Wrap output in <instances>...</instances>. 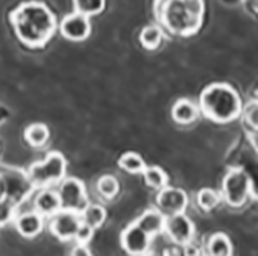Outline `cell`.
Segmentation results:
<instances>
[{
  "label": "cell",
  "instance_id": "cell-1",
  "mask_svg": "<svg viewBox=\"0 0 258 256\" xmlns=\"http://www.w3.org/2000/svg\"><path fill=\"white\" fill-rule=\"evenodd\" d=\"M15 36L29 48L44 47L58 29L56 17L41 2H25L10 14Z\"/></svg>",
  "mask_w": 258,
  "mask_h": 256
},
{
  "label": "cell",
  "instance_id": "cell-2",
  "mask_svg": "<svg viewBox=\"0 0 258 256\" xmlns=\"http://www.w3.org/2000/svg\"><path fill=\"white\" fill-rule=\"evenodd\" d=\"M154 14L158 25L170 35H197L205 18V0H155Z\"/></svg>",
  "mask_w": 258,
  "mask_h": 256
},
{
  "label": "cell",
  "instance_id": "cell-3",
  "mask_svg": "<svg viewBox=\"0 0 258 256\" xmlns=\"http://www.w3.org/2000/svg\"><path fill=\"white\" fill-rule=\"evenodd\" d=\"M199 111L205 118L216 123H229L240 118L243 109L239 92L227 82L208 85L199 96Z\"/></svg>",
  "mask_w": 258,
  "mask_h": 256
},
{
  "label": "cell",
  "instance_id": "cell-4",
  "mask_svg": "<svg viewBox=\"0 0 258 256\" xmlns=\"http://www.w3.org/2000/svg\"><path fill=\"white\" fill-rule=\"evenodd\" d=\"M66 158L58 151H52L43 160L32 163L26 172V177L36 189L51 188L66 177Z\"/></svg>",
  "mask_w": 258,
  "mask_h": 256
},
{
  "label": "cell",
  "instance_id": "cell-5",
  "mask_svg": "<svg viewBox=\"0 0 258 256\" xmlns=\"http://www.w3.org/2000/svg\"><path fill=\"white\" fill-rule=\"evenodd\" d=\"M221 199L232 208L243 207L250 196L255 197L251 178L240 167L229 168L221 184Z\"/></svg>",
  "mask_w": 258,
  "mask_h": 256
},
{
  "label": "cell",
  "instance_id": "cell-6",
  "mask_svg": "<svg viewBox=\"0 0 258 256\" xmlns=\"http://www.w3.org/2000/svg\"><path fill=\"white\" fill-rule=\"evenodd\" d=\"M56 192L59 196L62 210H69V211L80 214L90 203L88 195H87V188L79 178L64 177L59 183Z\"/></svg>",
  "mask_w": 258,
  "mask_h": 256
},
{
  "label": "cell",
  "instance_id": "cell-7",
  "mask_svg": "<svg viewBox=\"0 0 258 256\" xmlns=\"http://www.w3.org/2000/svg\"><path fill=\"white\" fill-rule=\"evenodd\" d=\"M164 233L169 237V240L176 245L184 246L188 242L194 241L195 237V225L185 212L173 214L165 217Z\"/></svg>",
  "mask_w": 258,
  "mask_h": 256
},
{
  "label": "cell",
  "instance_id": "cell-8",
  "mask_svg": "<svg viewBox=\"0 0 258 256\" xmlns=\"http://www.w3.org/2000/svg\"><path fill=\"white\" fill-rule=\"evenodd\" d=\"M80 223V214L69 210H59L50 218V232L59 241H72L75 240Z\"/></svg>",
  "mask_w": 258,
  "mask_h": 256
},
{
  "label": "cell",
  "instance_id": "cell-9",
  "mask_svg": "<svg viewBox=\"0 0 258 256\" xmlns=\"http://www.w3.org/2000/svg\"><path fill=\"white\" fill-rule=\"evenodd\" d=\"M157 210L164 214L165 217L185 212L188 206V196L183 189L174 187H164L159 189L157 199Z\"/></svg>",
  "mask_w": 258,
  "mask_h": 256
},
{
  "label": "cell",
  "instance_id": "cell-10",
  "mask_svg": "<svg viewBox=\"0 0 258 256\" xmlns=\"http://www.w3.org/2000/svg\"><path fill=\"white\" fill-rule=\"evenodd\" d=\"M151 241H153V237L144 232L136 222L125 227L121 233V246L129 255L139 256L149 253Z\"/></svg>",
  "mask_w": 258,
  "mask_h": 256
},
{
  "label": "cell",
  "instance_id": "cell-11",
  "mask_svg": "<svg viewBox=\"0 0 258 256\" xmlns=\"http://www.w3.org/2000/svg\"><path fill=\"white\" fill-rule=\"evenodd\" d=\"M59 32L69 41H75V43L84 41L91 35L90 18L76 11L68 14L59 24Z\"/></svg>",
  "mask_w": 258,
  "mask_h": 256
},
{
  "label": "cell",
  "instance_id": "cell-12",
  "mask_svg": "<svg viewBox=\"0 0 258 256\" xmlns=\"http://www.w3.org/2000/svg\"><path fill=\"white\" fill-rule=\"evenodd\" d=\"M14 221L17 232L25 238H35L43 232L44 227V218L35 210L17 214Z\"/></svg>",
  "mask_w": 258,
  "mask_h": 256
},
{
  "label": "cell",
  "instance_id": "cell-13",
  "mask_svg": "<svg viewBox=\"0 0 258 256\" xmlns=\"http://www.w3.org/2000/svg\"><path fill=\"white\" fill-rule=\"evenodd\" d=\"M33 210L39 212L43 218H51L54 214L62 210L58 192L51 188H43L35 196Z\"/></svg>",
  "mask_w": 258,
  "mask_h": 256
},
{
  "label": "cell",
  "instance_id": "cell-14",
  "mask_svg": "<svg viewBox=\"0 0 258 256\" xmlns=\"http://www.w3.org/2000/svg\"><path fill=\"white\" fill-rule=\"evenodd\" d=\"M201 111H199L198 104H195L189 99H180L172 107V118L176 123L187 126L191 125L199 118Z\"/></svg>",
  "mask_w": 258,
  "mask_h": 256
},
{
  "label": "cell",
  "instance_id": "cell-15",
  "mask_svg": "<svg viewBox=\"0 0 258 256\" xmlns=\"http://www.w3.org/2000/svg\"><path fill=\"white\" fill-rule=\"evenodd\" d=\"M135 222L153 238L164 233L165 215L157 208H150L144 211Z\"/></svg>",
  "mask_w": 258,
  "mask_h": 256
},
{
  "label": "cell",
  "instance_id": "cell-16",
  "mask_svg": "<svg viewBox=\"0 0 258 256\" xmlns=\"http://www.w3.org/2000/svg\"><path fill=\"white\" fill-rule=\"evenodd\" d=\"M206 249L209 255L212 256H231L233 253L232 242L224 233L212 234L206 244Z\"/></svg>",
  "mask_w": 258,
  "mask_h": 256
},
{
  "label": "cell",
  "instance_id": "cell-17",
  "mask_svg": "<svg viewBox=\"0 0 258 256\" xmlns=\"http://www.w3.org/2000/svg\"><path fill=\"white\" fill-rule=\"evenodd\" d=\"M25 140L30 147L43 148L50 140V129L44 123H32L25 129Z\"/></svg>",
  "mask_w": 258,
  "mask_h": 256
},
{
  "label": "cell",
  "instance_id": "cell-18",
  "mask_svg": "<svg viewBox=\"0 0 258 256\" xmlns=\"http://www.w3.org/2000/svg\"><path fill=\"white\" fill-rule=\"evenodd\" d=\"M80 218H81V222L90 225L91 227H94L96 230L100 226H103L106 218H107V212H106V208L103 206L88 203L84 210L80 212Z\"/></svg>",
  "mask_w": 258,
  "mask_h": 256
},
{
  "label": "cell",
  "instance_id": "cell-19",
  "mask_svg": "<svg viewBox=\"0 0 258 256\" xmlns=\"http://www.w3.org/2000/svg\"><path fill=\"white\" fill-rule=\"evenodd\" d=\"M164 29L159 25H149L140 32V44L149 51H154L164 41Z\"/></svg>",
  "mask_w": 258,
  "mask_h": 256
},
{
  "label": "cell",
  "instance_id": "cell-20",
  "mask_svg": "<svg viewBox=\"0 0 258 256\" xmlns=\"http://www.w3.org/2000/svg\"><path fill=\"white\" fill-rule=\"evenodd\" d=\"M142 176H143L146 185L151 188V189H155V191L162 189L169 183V177L166 172H164L158 166H146Z\"/></svg>",
  "mask_w": 258,
  "mask_h": 256
},
{
  "label": "cell",
  "instance_id": "cell-21",
  "mask_svg": "<svg viewBox=\"0 0 258 256\" xmlns=\"http://www.w3.org/2000/svg\"><path fill=\"white\" fill-rule=\"evenodd\" d=\"M118 166L129 174H142L147 164L139 153L126 152L119 158Z\"/></svg>",
  "mask_w": 258,
  "mask_h": 256
},
{
  "label": "cell",
  "instance_id": "cell-22",
  "mask_svg": "<svg viewBox=\"0 0 258 256\" xmlns=\"http://www.w3.org/2000/svg\"><path fill=\"white\" fill-rule=\"evenodd\" d=\"M96 191L100 196L106 199V200H111L114 199L119 192V183L118 180L111 176V174H106L98 180L96 183Z\"/></svg>",
  "mask_w": 258,
  "mask_h": 256
},
{
  "label": "cell",
  "instance_id": "cell-23",
  "mask_svg": "<svg viewBox=\"0 0 258 256\" xmlns=\"http://www.w3.org/2000/svg\"><path fill=\"white\" fill-rule=\"evenodd\" d=\"M73 7L76 13L91 18L104 10L106 0H73Z\"/></svg>",
  "mask_w": 258,
  "mask_h": 256
},
{
  "label": "cell",
  "instance_id": "cell-24",
  "mask_svg": "<svg viewBox=\"0 0 258 256\" xmlns=\"http://www.w3.org/2000/svg\"><path fill=\"white\" fill-rule=\"evenodd\" d=\"M221 202V195L212 188H202L197 193V203L204 211H212Z\"/></svg>",
  "mask_w": 258,
  "mask_h": 256
},
{
  "label": "cell",
  "instance_id": "cell-25",
  "mask_svg": "<svg viewBox=\"0 0 258 256\" xmlns=\"http://www.w3.org/2000/svg\"><path fill=\"white\" fill-rule=\"evenodd\" d=\"M243 125L248 129V132L257 134V128H258V103L257 99H254L251 102H248L240 113Z\"/></svg>",
  "mask_w": 258,
  "mask_h": 256
},
{
  "label": "cell",
  "instance_id": "cell-26",
  "mask_svg": "<svg viewBox=\"0 0 258 256\" xmlns=\"http://www.w3.org/2000/svg\"><path fill=\"white\" fill-rule=\"evenodd\" d=\"M17 217V203L10 196L0 200V227L9 225Z\"/></svg>",
  "mask_w": 258,
  "mask_h": 256
},
{
  "label": "cell",
  "instance_id": "cell-27",
  "mask_svg": "<svg viewBox=\"0 0 258 256\" xmlns=\"http://www.w3.org/2000/svg\"><path fill=\"white\" fill-rule=\"evenodd\" d=\"M95 234V229L91 227L90 225H87L84 222L80 223L79 229H77V233H76L75 240L77 241V244H87L92 240V237Z\"/></svg>",
  "mask_w": 258,
  "mask_h": 256
},
{
  "label": "cell",
  "instance_id": "cell-28",
  "mask_svg": "<svg viewBox=\"0 0 258 256\" xmlns=\"http://www.w3.org/2000/svg\"><path fill=\"white\" fill-rule=\"evenodd\" d=\"M70 255L73 256H91L92 252L90 251V248L87 246V244H77V245L72 249Z\"/></svg>",
  "mask_w": 258,
  "mask_h": 256
},
{
  "label": "cell",
  "instance_id": "cell-29",
  "mask_svg": "<svg viewBox=\"0 0 258 256\" xmlns=\"http://www.w3.org/2000/svg\"><path fill=\"white\" fill-rule=\"evenodd\" d=\"M7 196H9V183H7L6 177L0 174V200Z\"/></svg>",
  "mask_w": 258,
  "mask_h": 256
}]
</instances>
